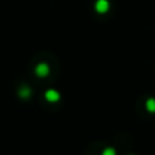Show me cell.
<instances>
[{
    "label": "cell",
    "instance_id": "cell-1",
    "mask_svg": "<svg viewBox=\"0 0 155 155\" xmlns=\"http://www.w3.org/2000/svg\"><path fill=\"white\" fill-rule=\"evenodd\" d=\"M105 155H114V154H113V151L107 150V151H106V153H105Z\"/></svg>",
    "mask_w": 155,
    "mask_h": 155
}]
</instances>
